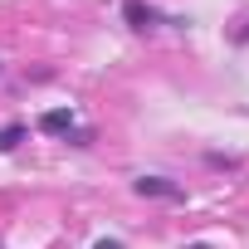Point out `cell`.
<instances>
[{"mask_svg": "<svg viewBox=\"0 0 249 249\" xmlns=\"http://www.w3.org/2000/svg\"><path fill=\"white\" fill-rule=\"evenodd\" d=\"M132 191L147 196V200H186V191H181L176 181H166V176H137Z\"/></svg>", "mask_w": 249, "mask_h": 249, "instance_id": "6da1fadb", "label": "cell"}, {"mask_svg": "<svg viewBox=\"0 0 249 249\" xmlns=\"http://www.w3.org/2000/svg\"><path fill=\"white\" fill-rule=\"evenodd\" d=\"M122 20H127L132 30H157L161 25V10H152L147 0H127V5H122Z\"/></svg>", "mask_w": 249, "mask_h": 249, "instance_id": "7a4b0ae2", "label": "cell"}, {"mask_svg": "<svg viewBox=\"0 0 249 249\" xmlns=\"http://www.w3.org/2000/svg\"><path fill=\"white\" fill-rule=\"evenodd\" d=\"M39 127L54 132V137H69V132H73V112H69V107H49V112L39 117Z\"/></svg>", "mask_w": 249, "mask_h": 249, "instance_id": "3957f363", "label": "cell"}, {"mask_svg": "<svg viewBox=\"0 0 249 249\" xmlns=\"http://www.w3.org/2000/svg\"><path fill=\"white\" fill-rule=\"evenodd\" d=\"M25 142V122H10V127H0V152H15Z\"/></svg>", "mask_w": 249, "mask_h": 249, "instance_id": "277c9868", "label": "cell"}, {"mask_svg": "<svg viewBox=\"0 0 249 249\" xmlns=\"http://www.w3.org/2000/svg\"><path fill=\"white\" fill-rule=\"evenodd\" d=\"M93 249H122V239H98Z\"/></svg>", "mask_w": 249, "mask_h": 249, "instance_id": "5b68a950", "label": "cell"}, {"mask_svg": "<svg viewBox=\"0 0 249 249\" xmlns=\"http://www.w3.org/2000/svg\"><path fill=\"white\" fill-rule=\"evenodd\" d=\"M186 249H210V244H186Z\"/></svg>", "mask_w": 249, "mask_h": 249, "instance_id": "8992f818", "label": "cell"}]
</instances>
